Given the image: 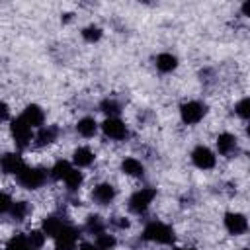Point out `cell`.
Returning a JSON list of instances; mask_svg holds the SVG:
<instances>
[{"mask_svg":"<svg viewBox=\"0 0 250 250\" xmlns=\"http://www.w3.org/2000/svg\"><path fill=\"white\" fill-rule=\"evenodd\" d=\"M121 170H123L127 176H133V178H141V176L145 174V166L141 164V160H137V158H133V156H129V158H125V160L121 162Z\"/></svg>","mask_w":250,"mask_h":250,"instance_id":"5bb4252c","label":"cell"},{"mask_svg":"<svg viewBox=\"0 0 250 250\" xmlns=\"http://www.w3.org/2000/svg\"><path fill=\"white\" fill-rule=\"evenodd\" d=\"M16 178H18V182H20L21 188H25V189H37V188H41V186L45 184L47 174H45V170H41V168L25 166Z\"/></svg>","mask_w":250,"mask_h":250,"instance_id":"7a4b0ae2","label":"cell"},{"mask_svg":"<svg viewBox=\"0 0 250 250\" xmlns=\"http://www.w3.org/2000/svg\"><path fill=\"white\" fill-rule=\"evenodd\" d=\"M23 168H25V162H23V158L20 154L8 152V154L2 156V170H4V174H16L18 176Z\"/></svg>","mask_w":250,"mask_h":250,"instance_id":"30bf717a","label":"cell"},{"mask_svg":"<svg viewBox=\"0 0 250 250\" xmlns=\"http://www.w3.org/2000/svg\"><path fill=\"white\" fill-rule=\"evenodd\" d=\"M102 131H104V135L109 137L111 141H123V139L129 135L127 125H125L121 119H117V117H107V119L102 123Z\"/></svg>","mask_w":250,"mask_h":250,"instance_id":"8992f818","label":"cell"},{"mask_svg":"<svg viewBox=\"0 0 250 250\" xmlns=\"http://www.w3.org/2000/svg\"><path fill=\"white\" fill-rule=\"evenodd\" d=\"M12 205H14L12 197H10L8 193H2V199H0V209L6 213V211H10V209H12Z\"/></svg>","mask_w":250,"mask_h":250,"instance_id":"f546056e","label":"cell"},{"mask_svg":"<svg viewBox=\"0 0 250 250\" xmlns=\"http://www.w3.org/2000/svg\"><path fill=\"white\" fill-rule=\"evenodd\" d=\"M62 229H64V223H62L59 217L51 215V217H45V219H43V229H41V230H43L47 236L57 238V234H59Z\"/></svg>","mask_w":250,"mask_h":250,"instance_id":"9a60e30c","label":"cell"},{"mask_svg":"<svg viewBox=\"0 0 250 250\" xmlns=\"http://www.w3.org/2000/svg\"><path fill=\"white\" fill-rule=\"evenodd\" d=\"M234 111H236L240 117L248 119V117H250V98H244V100H240V102L236 104Z\"/></svg>","mask_w":250,"mask_h":250,"instance_id":"83f0119b","label":"cell"},{"mask_svg":"<svg viewBox=\"0 0 250 250\" xmlns=\"http://www.w3.org/2000/svg\"><path fill=\"white\" fill-rule=\"evenodd\" d=\"M21 117L31 125V127H43V121H45V113H43V109L39 107V105H35V104H29L25 109H23V113H21Z\"/></svg>","mask_w":250,"mask_h":250,"instance_id":"7c38bea8","label":"cell"},{"mask_svg":"<svg viewBox=\"0 0 250 250\" xmlns=\"http://www.w3.org/2000/svg\"><path fill=\"white\" fill-rule=\"evenodd\" d=\"M86 229H88L90 232H94V234H102V232H104V223L100 221V217H90Z\"/></svg>","mask_w":250,"mask_h":250,"instance_id":"f1b7e54d","label":"cell"},{"mask_svg":"<svg viewBox=\"0 0 250 250\" xmlns=\"http://www.w3.org/2000/svg\"><path fill=\"white\" fill-rule=\"evenodd\" d=\"M92 197H94V201H98L100 205H107V203H111L113 197H115V188H113L111 184H98V186L94 188V191H92Z\"/></svg>","mask_w":250,"mask_h":250,"instance_id":"8fae6325","label":"cell"},{"mask_svg":"<svg viewBox=\"0 0 250 250\" xmlns=\"http://www.w3.org/2000/svg\"><path fill=\"white\" fill-rule=\"evenodd\" d=\"M234 148H236V137H234V135H230V133H221V135L217 137V150H219V154L230 156V154L234 152Z\"/></svg>","mask_w":250,"mask_h":250,"instance_id":"4fadbf2b","label":"cell"},{"mask_svg":"<svg viewBox=\"0 0 250 250\" xmlns=\"http://www.w3.org/2000/svg\"><path fill=\"white\" fill-rule=\"evenodd\" d=\"M74 168H72V164L70 162H66V160H59L53 168H51V176H53V180H66V176L72 172Z\"/></svg>","mask_w":250,"mask_h":250,"instance_id":"ffe728a7","label":"cell"},{"mask_svg":"<svg viewBox=\"0 0 250 250\" xmlns=\"http://www.w3.org/2000/svg\"><path fill=\"white\" fill-rule=\"evenodd\" d=\"M203 115H205V105L199 104V102H186V104H182V107H180V117H182V121H184L186 125H195V123H199V121L203 119Z\"/></svg>","mask_w":250,"mask_h":250,"instance_id":"5b68a950","label":"cell"},{"mask_svg":"<svg viewBox=\"0 0 250 250\" xmlns=\"http://www.w3.org/2000/svg\"><path fill=\"white\" fill-rule=\"evenodd\" d=\"M53 141H57V129L55 127H41L37 131V135H35V143L39 146H47Z\"/></svg>","mask_w":250,"mask_h":250,"instance_id":"d6986e66","label":"cell"},{"mask_svg":"<svg viewBox=\"0 0 250 250\" xmlns=\"http://www.w3.org/2000/svg\"><path fill=\"white\" fill-rule=\"evenodd\" d=\"M115 225L121 227V229H127V227H129V221H127V219L123 221V219H121V221H115Z\"/></svg>","mask_w":250,"mask_h":250,"instance_id":"d6a6232c","label":"cell"},{"mask_svg":"<svg viewBox=\"0 0 250 250\" xmlns=\"http://www.w3.org/2000/svg\"><path fill=\"white\" fill-rule=\"evenodd\" d=\"M10 213H12V217H14L16 221H23V219L27 217V213H29V207H27L25 201H14Z\"/></svg>","mask_w":250,"mask_h":250,"instance_id":"d4e9b609","label":"cell"},{"mask_svg":"<svg viewBox=\"0 0 250 250\" xmlns=\"http://www.w3.org/2000/svg\"><path fill=\"white\" fill-rule=\"evenodd\" d=\"M225 229L230 232V234H242L248 230V219L242 215V213H227L225 215Z\"/></svg>","mask_w":250,"mask_h":250,"instance_id":"9c48e42d","label":"cell"},{"mask_svg":"<svg viewBox=\"0 0 250 250\" xmlns=\"http://www.w3.org/2000/svg\"><path fill=\"white\" fill-rule=\"evenodd\" d=\"M242 14H244V16H248V18H250V0H248V2H244V4H242Z\"/></svg>","mask_w":250,"mask_h":250,"instance_id":"1f68e13d","label":"cell"},{"mask_svg":"<svg viewBox=\"0 0 250 250\" xmlns=\"http://www.w3.org/2000/svg\"><path fill=\"white\" fill-rule=\"evenodd\" d=\"M2 117L8 119V105L6 104H2Z\"/></svg>","mask_w":250,"mask_h":250,"instance_id":"836d02e7","label":"cell"},{"mask_svg":"<svg viewBox=\"0 0 250 250\" xmlns=\"http://www.w3.org/2000/svg\"><path fill=\"white\" fill-rule=\"evenodd\" d=\"M154 197H156V189H154V188H143V189H139V191H135V193L131 195L129 207H131V211H135V213H143V211L148 209V205L152 203Z\"/></svg>","mask_w":250,"mask_h":250,"instance_id":"277c9868","label":"cell"},{"mask_svg":"<svg viewBox=\"0 0 250 250\" xmlns=\"http://www.w3.org/2000/svg\"><path fill=\"white\" fill-rule=\"evenodd\" d=\"M82 37H84L86 41L94 43V41H98V39L102 37V29H100L98 25H88V27L82 29Z\"/></svg>","mask_w":250,"mask_h":250,"instance_id":"484cf974","label":"cell"},{"mask_svg":"<svg viewBox=\"0 0 250 250\" xmlns=\"http://www.w3.org/2000/svg\"><path fill=\"white\" fill-rule=\"evenodd\" d=\"M76 131H78V135H82V137H94L96 135V131H98V123H96V119L94 117H82V119H78V123H76Z\"/></svg>","mask_w":250,"mask_h":250,"instance_id":"e0dca14e","label":"cell"},{"mask_svg":"<svg viewBox=\"0 0 250 250\" xmlns=\"http://www.w3.org/2000/svg\"><path fill=\"white\" fill-rule=\"evenodd\" d=\"M143 238L150 240V242H158V244H172L174 242V230L160 221H152L145 227L143 230Z\"/></svg>","mask_w":250,"mask_h":250,"instance_id":"6da1fadb","label":"cell"},{"mask_svg":"<svg viewBox=\"0 0 250 250\" xmlns=\"http://www.w3.org/2000/svg\"><path fill=\"white\" fill-rule=\"evenodd\" d=\"M6 250H35V248L29 246L27 236H23V234H16V236H12V238L8 240Z\"/></svg>","mask_w":250,"mask_h":250,"instance_id":"44dd1931","label":"cell"},{"mask_svg":"<svg viewBox=\"0 0 250 250\" xmlns=\"http://www.w3.org/2000/svg\"><path fill=\"white\" fill-rule=\"evenodd\" d=\"M191 162H193L199 170H209V168L215 166L217 158H215V154H213L211 148L199 145V146H195V148L191 150Z\"/></svg>","mask_w":250,"mask_h":250,"instance_id":"52a82bcc","label":"cell"},{"mask_svg":"<svg viewBox=\"0 0 250 250\" xmlns=\"http://www.w3.org/2000/svg\"><path fill=\"white\" fill-rule=\"evenodd\" d=\"M178 250H195V248H178Z\"/></svg>","mask_w":250,"mask_h":250,"instance_id":"d590c367","label":"cell"},{"mask_svg":"<svg viewBox=\"0 0 250 250\" xmlns=\"http://www.w3.org/2000/svg\"><path fill=\"white\" fill-rule=\"evenodd\" d=\"M244 250H250V248H244Z\"/></svg>","mask_w":250,"mask_h":250,"instance_id":"8d00e7d4","label":"cell"},{"mask_svg":"<svg viewBox=\"0 0 250 250\" xmlns=\"http://www.w3.org/2000/svg\"><path fill=\"white\" fill-rule=\"evenodd\" d=\"M94 152L88 148V146H78L76 150H74V154H72V160H74V164L78 166V168H84V166H90L92 162H94Z\"/></svg>","mask_w":250,"mask_h":250,"instance_id":"2e32d148","label":"cell"},{"mask_svg":"<svg viewBox=\"0 0 250 250\" xmlns=\"http://www.w3.org/2000/svg\"><path fill=\"white\" fill-rule=\"evenodd\" d=\"M78 240V230L74 227L64 225V229L55 238V250H74Z\"/></svg>","mask_w":250,"mask_h":250,"instance_id":"ba28073f","label":"cell"},{"mask_svg":"<svg viewBox=\"0 0 250 250\" xmlns=\"http://www.w3.org/2000/svg\"><path fill=\"white\" fill-rule=\"evenodd\" d=\"M25 236H27V242H29V246H31V248H35V250H39V248L45 244V238H47V234H45L43 230H39V229H33V230H29Z\"/></svg>","mask_w":250,"mask_h":250,"instance_id":"7402d4cb","label":"cell"},{"mask_svg":"<svg viewBox=\"0 0 250 250\" xmlns=\"http://www.w3.org/2000/svg\"><path fill=\"white\" fill-rule=\"evenodd\" d=\"M246 135H248V137H250V125H248V127H246Z\"/></svg>","mask_w":250,"mask_h":250,"instance_id":"e575fe53","label":"cell"},{"mask_svg":"<svg viewBox=\"0 0 250 250\" xmlns=\"http://www.w3.org/2000/svg\"><path fill=\"white\" fill-rule=\"evenodd\" d=\"M178 66V59L172 53H160L156 57V68L160 72H172Z\"/></svg>","mask_w":250,"mask_h":250,"instance_id":"ac0fdd59","label":"cell"},{"mask_svg":"<svg viewBox=\"0 0 250 250\" xmlns=\"http://www.w3.org/2000/svg\"><path fill=\"white\" fill-rule=\"evenodd\" d=\"M115 244H117V240H115L113 234H105V232H102V234H98V238H96V246H98V250H113Z\"/></svg>","mask_w":250,"mask_h":250,"instance_id":"603a6c76","label":"cell"},{"mask_svg":"<svg viewBox=\"0 0 250 250\" xmlns=\"http://www.w3.org/2000/svg\"><path fill=\"white\" fill-rule=\"evenodd\" d=\"M10 129H12V137H14V141H16L18 146H25V145L31 143V139H33V127L21 115L16 117V119H12Z\"/></svg>","mask_w":250,"mask_h":250,"instance_id":"3957f363","label":"cell"},{"mask_svg":"<svg viewBox=\"0 0 250 250\" xmlns=\"http://www.w3.org/2000/svg\"><path fill=\"white\" fill-rule=\"evenodd\" d=\"M82 172L78 170V168H74L68 176H66V180H64V184H66V188L70 189V191H76L78 188H80V184H82Z\"/></svg>","mask_w":250,"mask_h":250,"instance_id":"cb8c5ba5","label":"cell"},{"mask_svg":"<svg viewBox=\"0 0 250 250\" xmlns=\"http://www.w3.org/2000/svg\"><path fill=\"white\" fill-rule=\"evenodd\" d=\"M100 107H102V111L107 113L109 117H113L115 113H119V104H117L115 100H104Z\"/></svg>","mask_w":250,"mask_h":250,"instance_id":"4316f807","label":"cell"},{"mask_svg":"<svg viewBox=\"0 0 250 250\" xmlns=\"http://www.w3.org/2000/svg\"><path fill=\"white\" fill-rule=\"evenodd\" d=\"M78 250H98V246L96 244H90V242H84V244H80Z\"/></svg>","mask_w":250,"mask_h":250,"instance_id":"4dcf8cb0","label":"cell"}]
</instances>
